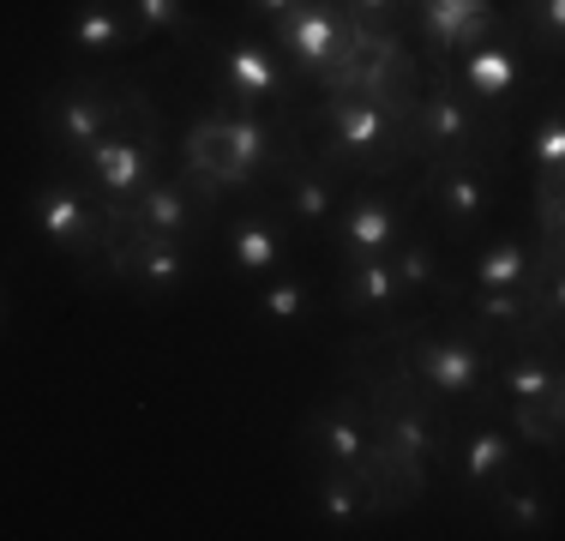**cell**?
Listing matches in <instances>:
<instances>
[{
	"instance_id": "3",
	"label": "cell",
	"mask_w": 565,
	"mask_h": 541,
	"mask_svg": "<svg viewBox=\"0 0 565 541\" xmlns=\"http://www.w3.org/2000/svg\"><path fill=\"white\" fill-rule=\"evenodd\" d=\"M415 12H422L427 43H439V49H476L511 31V19L493 0H415Z\"/></svg>"
},
{
	"instance_id": "24",
	"label": "cell",
	"mask_w": 565,
	"mask_h": 541,
	"mask_svg": "<svg viewBox=\"0 0 565 541\" xmlns=\"http://www.w3.org/2000/svg\"><path fill=\"white\" fill-rule=\"evenodd\" d=\"M530 314H535V289H476V319L530 331Z\"/></svg>"
},
{
	"instance_id": "9",
	"label": "cell",
	"mask_w": 565,
	"mask_h": 541,
	"mask_svg": "<svg viewBox=\"0 0 565 541\" xmlns=\"http://www.w3.org/2000/svg\"><path fill=\"white\" fill-rule=\"evenodd\" d=\"M403 241V211L392 199H361L355 211L338 223V247L349 259H367V253H392Z\"/></svg>"
},
{
	"instance_id": "11",
	"label": "cell",
	"mask_w": 565,
	"mask_h": 541,
	"mask_svg": "<svg viewBox=\"0 0 565 541\" xmlns=\"http://www.w3.org/2000/svg\"><path fill=\"white\" fill-rule=\"evenodd\" d=\"M422 193L434 199L457 229L481 223V216L493 211V181H488V174H476V169H439V174H427Z\"/></svg>"
},
{
	"instance_id": "32",
	"label": "cell",
	"mask_w": 565,
	"mask_h": 541,
	"mask_svg": "<svg viewBox=\"0 0 565 541\" xmlns=\"http://www.w3.org/2000/svg\"><path fill=\"white\" fill-rule=\"evenodd\" d=\"M349 7H355L361 19H380V12H397L403 0H349Z\"/></svg>"
},
{
	"instance_id": "10",
	"label": "cell",
	"mask_w": 565,
	"mask_h": 541,
	"mask_svg": "<svg viewBox=\"0 0 565 541\" xmlns=\"http://www.w3.org/2000/svg\"><path fill=\"white\" fill-rule=\"evenodd\" d=\"M103 132H115V108L103 103L97 85H73L61 97V115H55V145H66V151L78 157V151H90Z\"/></svg>"
},
{
	"instance_id": "1",
	"label": "cell",
	"mask_w": 565,
	"mask_h": 541,
	"mask_svg": "<svg viewBox=\"0 0 565 541\" xmlns=\"http://www.w3.org/2000/svg\"><path fill=\"white\" fill-rule=\"evenodd\" d=\"M271 24V49H289V61L295 66H307V73H338L343 61H355L361 49H349L355 43V24L343 19L331 0H307V7H295V12H282V19H265Z\"/></svg>"
},
{
	"instance_id": "29",
	"label": "cell",
	"mask_w": 565,
	"mask_h": 541,
	"mask_svg": "<svg viewBox=\"0 0 565 541\" xmlns=\"http://www.w3.org/2000/svg\"><path fill=\"white\" fill-rule=\"evenodd\" d=\"M505 422H511V433H518L523 445H547V452H554V445H559L554 422H547V415L535 410V403H511V410H505Z\"/></svg>"
},
{
	"instance_id": "31",
	"label": "cell",
	"mask_w": 565,
	"mask_h": 541,
	"mask_svg": "<svg viewBox=\"0 0 565 541\" xmlns=\"http://www.w3.org/2000/svg\"><path fill=\"white\" fill-rule=\"evenodd\" d=\"M247 12H259V19H282V12H295V7H307V0H241Z\"/></svg>"
},
{
	"instance_id": "26",
	"label": "cell",
	"mask_w": 565,
	"mask_h": 541,
	"mask_svg": "<svg viewBox=\"0 0 565 541\" xmlns=\"http://www.w3.org/2000/svg\"><path fill=\"white\" fill-rule=\"evenodd\" d=\"M523 157H530L542 174H559L565 169V120H559V108L530 132V139H523Z\"/></svg>"
},
{
	"instance_id": "16",
	"label": "cell",
	"mask_w": 565,
	"mask_h": 541,
	"mask_svg": "<svg viewBox=\"0 0 565 541\" xmlns=\"http://www.w3.org/2000/svg\"><path fill=\"white\" fill-rule=\"evenodd\" d=\"M476 289H535L523 235H500L488 253H481V259H476Z\"/></svg>"
},
{
	"instance_id": "7",
	"label": "cell",
	"mask_w": 565,
	"mask_h": 541,
	"mask_svg": "<svg viewBox=\"0 0 565 541\" xmlns=\"http://www.w3.org/2000/svg\"><path fill=\"white\" fill-rule=\"evenodd\" d=\"M85 157V169L97 174V187L103 193H115V199H132L145 181H151V145H139V139H127V132H103L90 151H78Z\"/></svg>"
},
{
	"instance_id": "25",
	"label": "cell",
	"mask_w": 565,
	"mask_h": 541,
	"mask_svg": "<svg viewBox=\"0 0 565 541\" xmlns=\"http://www.w3.org/2000/svg\"><path fill=\"white\" fill-rule=\"evenodd\" d=\"M127 19L139 36H174V31H186L193 7L186 0H127Z\"/></svg>"
},
{
	"instance_id": "22",
	"label": "cell",
	"mask_w": 565,
	"mask_h": 541,
	"mask_svg": "<svg viewBox=\"0 0 565 541\" xmlns=\"http://www.w3.org/2000/svg\"><path fill=\"white\" fill-rule=\"evenodd\" d=\"M319 518L338 523V530L367 518V499L355 494V476H349V469H326V476H319Z\"/></svg>"
},
{
	"instance_id": "8",
	"label": "cell",
	"mask_w": 565,
	"mask_h": 541,
	"mask_svg": "<svg viewBox=\"0 0 565 541\" xmlns=\"http://www.w3.org/2000/svg\"><path fill=\"white\" fill-rule=\"evenodd\" d=\"M518 54H511V43H476L463 49V61H457V91L463 97H481V103H505L511 91H518Z\"/></svg>"
},
{
	"instance_id": "4",
	"label": "cell",
	"mask_w": 565,
	"mask_h": 541,
	"mask_svg": "<svg viewBox=\"0 0 565 541\" xmlns=\"http://www.w3.org/2000/svg\"><path fill=\"white\" fill-rule=\"evenodd\" d=\"M409 368L422 373V385L446 391V397H469V391H481V379H488V356H481L469 337H439V343L409 349Z\"/></svg>"
},
{
	"instance_id": "2",
	"label": "cell",
	"mask_w": 565,
	"mask_h": 541,
	"mask_svg": "<svg viewBox=\"0 0 565 541\" xmlns=\"http://www.w3.org/2000/svg\"><path fill=\"white\" fill-rule=\"evenodd\" d=\"M31 229L49 241V247L61 253H90L97 247V211H90V199L78 193L73 181H49L31 193Z\"/></svg>"
},
{
	"instance_id": "6",
	"label": "cell",
	"mask_w": 565,
	"mask_h": 541,
	"mask_svg": "<svg viewBox=\"0 0 565 541\" xmlns=\"http://www.w3.org/2000/svg\"><path fill=\"white\" fill-rule=\"evenodd\" d=\"M217 78H223L228 97H241V103H271L277 97L271 43H259V36H228V43H217Z\"/></svg>"
},
{
	"instance_id": "30",
	"label": "cell",
	"mask_w": 565,
	"mask_h": 541,
	"mask_svg": "<svg viewBox=\"0 0 565 541\" xmlns=\"http://www.w3.org/2000/svg\"><path fill=\"white\" fill-rule=\"evenodd\" d=\"M518 12H535V24H542V43L559 49V36H565V0H523Z\"/></svg>"
},
{
	"instance_id": "28",
	"label": "cell",
	"mask_w": 565,
	"mask_h": 541,
	"mask_svg": "<svg viewBox=\"0 0 565 541\" xmlns=\"http://www.w3.org/2000/svg\"><path fill=\"white\" fill-rule=\"evenodd\" d=\"M500 518L511 523V530H542L547 523V506L535 487H500Z\"/></svg>"
},
{
	"instance_id": "5",
	"label": "cell",
	"mask_w": 565,
	"mask_h": 541,
	"mask_svg": "<svg viewBox=\"0 0 565 541\" xmlns=\"http://www.w3.org/2000/svg\"><path fill=\"white\" fill-rule=\"evenodd\" d=\"M326 120H331V145H326L331 157H380V151H392V145H397V120L385 115L373 97L326 108Z\"/></svg>"
},
{
	"instance_id": "15",
	"label": "cell",
	"mask_w": 565,
	"mask_h": 541,
	"mask_svg": "<svg viewBox=\"0 0 565 541\" xmlns=\"http://www.w3.org/2000/svg\"><path fill=\"white\" fill-rule=\"evenodd\" d=\"M282 253V235L271 216H241V223H228V265L241 270V277H259V270H271Z\"/></svg>"
},
{
	"instance_id": "33",
	"label": "cell",
	"mask_w": 565,
	"mask_h": 541,
	"mask_svg": "<svg viewBox=\"0 0 565 541\" xmlns=\"http://www.w3.org/2000/svg\"><path fill=\"white\" fill-rule=\"evenodd\" d=\"M0 319H7V289H0Z\"/></svg>"
},
{
	"instance_id": "23",
	"label": "cell",
	"mask_w": 565,
	"mask_h": 541,
	"mask_svg": "<svg viewBox=\"0 0 565 541\" xmlns=\"http://www.w3.org/2000/svg\"><path fill=\"white\" fill-rule=\"evenodd\" d=\"M554 385H559V373L547 368V361H535V356H518V361L500 368V391L511 403H542V397H554Z\"/></svg>"
},
{
	"instance_id": "18",
	"label": "cell",
	"mask_w": 565,
	"mask_h": 541,
	"mask_svg": "<svg viewBox=\"0 0 565 541\" xmlns=\"http://www.w3.org/2000/svg\"><path fill=\"white\" fill-rule=\"evenodd\" d=\"M397 295H403V283L392 270V253H367V259L349 265V277H343V301L349 307H392Z\"/></svg>"
},
{
	"instance_id": "27",
	"label": "cell",
	"mask_w": 565,
	"mask_h": 541,
	"mask_svg": "<svg viewBox=\"0 0 565 541\" xmlns=\"http://www.w3.org/2000/svg\"><path fill=\"white\" fill-rule=\"evenodd\" d=\"M259 307H265V319H307V307H313V295H307V283L301 277H277V283H265L259 289Z\"/></svg>"
},
{
	"instance_id": "12",
	"label": "cell",
	"mask_w": 565,
	"mask_h": 541,
	"mask_svg": "<svg viewBox=\"0 0 565 541\" xmlns=\"http://www.w3.org/2000/svg\"><path fill=\"white\" fill-rule=\"evenodd\" d=\"M476 139V108L457 85H434V97L422 103V145L434 151H457V145Z\"/></svg>"
},
{
	"instance_id": "21",
	"label": "cell",
	"mask_w": 565,
	"mask_h": 541,
	"mask_svg": "<svg viewBox=\"0 0 565 541\" xmlns=\"http://www.w3.org/2000/svg\"><path fill=\"white\" fill-rule=\"evenodd\" d=\"M511 469V433L500 427H476L463 439V481H476V487H488V481H500Z\"/></svg>"
},
{
	"instance_id": "19",
	"label": "cell",
	"mask_w": 565,
	"mask_h": 541,
	"mask_svg": "<svg viewBox=\"0 0 565 541\" xmlns=\"http://www.w3.org/2000/svg\"><path fill=\"white\" fill-rule=\"evenodd\" d=\"M392 270H397L403 289H415V295H451V277L439 270L434 247H427L422 235H403L397 241V247H392Z\"/></svg>"
},
{
	"instance_id": "17",
	"label": "cell",
	"mask_w": 565,
	"mask_h": 541,
	"mask_svg": "<svg viewBox=\"0 0 565 541\" xmlns=\"http://www.w3.org/2000/svg\"><path fill=\"white\" fill-rule=\"evenodd\" d=\"M313 439H319V452H326V464L331 469H361L367 464V427L355 422L349 410H331V415H319L313 422Z\"/></svg>"
},
{
	"instance_id": "20",
	"label": "cell",
	"mask_w": 565,
	"mask_h": 541,
	"mask_svg": "<svg viewBox=\"0 0 565 541\" xmlns=\"http://www.w3.org/2000/svg\"><path fill=\"white\" fill-rule=\"evenodd\" d=\"M282 205L301 216L307 229H326L331 216H338V187H331L326 174H313V169H295L289 181H282Z\"/></svg>"
},
{
	"instance_id": "13",
	"label": "cell",
	"mask_w": 565,
	"mask_h": 541,
	"mask_svg": "<svg viewBox=\"0 0 565 541\" xmlns=\"http://www.w3.org/2000/svg\"><path fill=\"white\" fill-rule=\"evenodd\" d=\"M66 43L78 54H120L132 43V24L120 19L115 0H78L73 24H66Z\"/></svg>"
},
{
	"instance_id": "14",
	"label": "cell",
	"mask_w": 565,
	"mask_h": 541,
	"mask_svg": "<svg viewBox=\"0 0 565 541\" xmlns=\"http://www.w3.org/2000/svg\"><path fill=\"white\" fill-rule=\"evenodd\" d=\"M127 216H132V229H145V235H186V229H193L181 181H145L139 205H132Z\"/></svg>"
}]
</instances>
